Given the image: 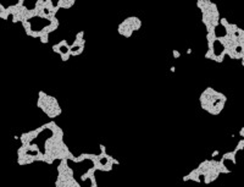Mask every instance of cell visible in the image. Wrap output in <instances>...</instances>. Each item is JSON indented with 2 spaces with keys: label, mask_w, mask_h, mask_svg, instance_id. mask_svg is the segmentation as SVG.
I'll return each mask as SVG.
<instances>
[{
  "label": "cell",
  "mask_w": 244,
  "mask_h": 187,
  "mask_svg": "<svg viewBox=\"0 0 244 187\" xmlns=\"http://www.w3.org/2000/svg\"><path fill=\"white\" fill-rule=\"evenodd\" d=\"M226 102V98L223 94L215 92L214 89H206L202 96V104L203 108L206 109L211 114H219L223 109V104Z\"/></svg>",
  "instance_id": "obj_1"
},
{
  "label": "cell",
  "mask_w": 244,
  "mask_h": 187,
  "mask_svg": "<svg viewBox=\"0 0 244 187\" xmlns=\"http://www.w3.org/2000/svg\"><path fill=\"white\" fill-rule=\"evenodd\" d=\"M243 148H244V139H242V141H240V142L238 143V146L236 147V149H234V152L237 153V152H238V150H242Z\"/></svg>",
  "instance_id": "obj_2"
},
{
  "label": "cell",
  "mask_w": 244,
  "mask_h": 187,
  "mask_svg": "<svg viewBox=\"0 0 244 187\" xmlns=\"http://www.w3.org/2000/svg\"><path fill=\"white\" fill-rule=\"evenodd\" d=\"M239 135L242 136V137H244V127H243V128H242V130H240V132H239Z\"/></svg>",
  "instance_id": "obj_3"
}]
</instances>
